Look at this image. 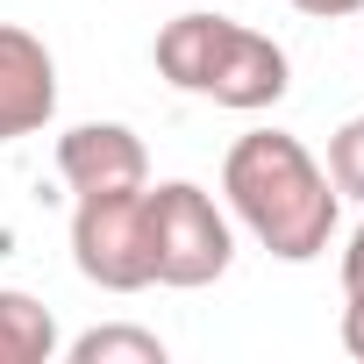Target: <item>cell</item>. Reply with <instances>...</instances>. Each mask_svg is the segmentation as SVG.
I'll use <instances>...</instances> for the list:
<instances>
[{
    "instance_id": "8fae6325",
    "label": "cell",
    "mask_w": 364,
    "mask_h": 364,
    "mask_svg": "<svg viewBox=\"0 0 364 364\" xmlns=\"http://www.w3.org/2000/svg\"><path fill=\"white\" fill-rule=\"evenodd\" d=\"M343 300H364V229H357L350 250H343Z\"/></svg>"
},
{
    "instance_id": "9c48e42d",
    "label": "cell",
    "mask_w": 364,
    "mask_h": 364,
    "mask_svg": "<svg viewBox=\"0 0 364 364\" xmlns=\"http://www.w3.org/2000/svg\"><path fill=\"white\" fill-rule=\"evenodd\" d=\"M72 364H164V343H157L150 328L107 321V328H86V336L72 343Z\"/></svg>"
},
{
    "instance_id": "3957f363",
    "label": "cell",
    "mask_w": 364,
    "mask_h": 364,
    "mask_svg": "<svg viewBox=\"0 0 364 364\" xmlns=\"http://www.w3.org/2000/svg\"><path fill=\"white\" fill-rule=\"evenodd\" d=\"M72 264L107 286V293H143L157 286V264H150V200L143 186H122V193H79L72 208Z\"/></svg>"
},
{
    "instance_id": "277c9868",
    "label": "cell",
    "mask_w": 364,
    "mask_h": 364,
    "mask_svg": "<svg viewBox=\"0 0 364 364\" xmlns=\"http://www.w3.org/2000/svg\"><path fill=\"white\" fill-rule=\"evenodd\" d=\"M286 86H293L286 50H279L272 36L243 29V22H222L215 58H208V72H200V100L236 107V114H257V107H279V100H286Z\"/></svg>"
},
{
    "instance_id": "5b68a950",
    "label": "cell",
    "mask_w": 364,
    "mask_h": 364,
    "mask_svg": "<svg viewBox=\"0 0 364 364\" xmlns=\"http://www.w3.org/2000/svg\"><path fill=\"white\" fill-rule=\"evenodd\" d=\"M58 178L72 193H122L150 186V150L129 122H79L58 136Z\"/></svg>"
},
{
    "instance_id": "30bf717a",
    "label": "cell",
    "mask_w": 364,
    "mask_h": 364,
    "mask_svg": "<svg viewBox=\"0 0 364 364\" xmlns=\"http://www.w3.org/2000/svg\"><path fill=\"white\" fill-rule=\"evenodd\" d=\"M328 186L364 200V114H350L336 136H328Z\"/></svg>"
},
{
    "instance_id": "ba28073f",
    "label": "cell",
    "mask_w": 364,
    "mask_h": 364,
    "mask_svg": "<svg viewBox=\"0 0 364 364\" xmlns=\"http://www.w3.org/2000/svg\"><path fill=\"white\" fill-rule=\"evenodd\" d=\"M50 350H58V314L0 286V364H50Z\"/></svg>"
},
{
    "instance_id": "8992f818",
    "label": "cell",
    "mask_w": 364,
    "mask_h": 364,
    "mask_svg": "<svg viewBox=\"0 0 364 364\" xmlns=\"http://www.w3.org/2000/svg\"><path fill=\"white\" fill-rule=\"evenodd\" d=\"M58 114V65L36 29L0 22V143H22Z\"/></svg>"
},
{
    "instance_id": "7c38bea8",
    "label": "cell",
    "mask_w": 364,
    "mask_h": 364,
    "mask_svg": "<svg viewBox=\"0 0 364 364\" xmlns=\"http://www.w3.org/2000/svg\"><path fill=\"white\" fill-rule=\"evenodd\" d=\"M286 8H300L314 22H343V15H364V0H286Z\"/></svg>"
},
{
    "instance_id": "52a82bcc",
    "label": "cell",
    "mask_w": 364,
    "mask_h": 364,
    "mask_svg": "<svg viewBox=\"0 0 364 364\" xmlns=\"http://www.w3.org/2000/svg\"><path fill=\"white\" fill-rule=\"evenodd\" d=\"M215 36H222V15L208 8H186V15H171L157 29V72L178 86V93H200V72L215 58Z\"/></svg>"
},
{
    "instance_id": "4fadbf2b",
    "label": "cell",
    "mask_w": 364,
    "mask_h": 364,
    "mask_svg": "<svg viewBox=\"0 0 364 364\" xmlns=\"http://www.w3.org/2000/svg\"><path fill=\"white\" fill-rule=\"evenodd\" d=\"M343 350L364 364V300H350V307H343Z\"/></svg>"
},
{
    "instance_id": "6da1fadb",
    "label": "cell",
    "mask_w": 364,
    "mask_h": 364,
    "mask_svg": "<svg viewBox=\"0 0 364 364\" xmlns=\"http://www.w3.org/2000/svg\"><path fill=\"white\" fill-rule=\"evenodd\" d=\"M222 193L236 208V222L286 264H307L328 250L336 236V193H328V171L307 157L300 136L286 129H250L229 143L222 157Z\"/></svg>"
},
{
    "instance_id": "7a4b0ae2",
    "label": "cell",
    "mask_w": 364,
    "mask_h": 364,
    "mask_svg": "<svg viewBox=\"0 0 364 364\" xmlns=\"http://www.w3.org/2000/svg\"><path fill=\"white\" fill-rule=\"evenodd\" d=\"M150 200V264H157V286H215L236 257V229L229 215L215 208V193H200L193 178H171V186H143Z\"/></svg>"
}]
</instances>
